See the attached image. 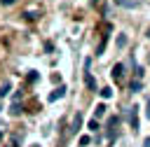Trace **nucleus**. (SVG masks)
Wrapping results in <instances>:
<instances>
[{"mask_svg":"<svg viewBox=\"0 0 150 147\" xmlns=\"http://www.w3.org/2000/svg\"><path fill=\"white\" fill-rule=\"evenodd\" d=\"M7 147H9V145H7Z\"/></svg>","mask_w":150,"mask_h":147,"instance_id":"6ab92c4d","label":"nucleus"},{"mask_svg":"<svg viewBox=\"0 0 150 147\" xmlns=\"http://www.w3.org/2000/svg\"><path fill=\"white\" fill-rule=\"evenodd\" d=\"M80 128H82V114L77 112V114L73 117V124H70V133H77Z\"/></svg>","mask_w":150,"mask_h":147,"instance_id":"7ed1b4c3","label":"nucleus"},{"mask_svg":"<svg viewBox=\"0 0 150 147\" xmlns=\"http://www.w3.org/2000/svg\"><path fill=\"white\" fill-rule=\"evenodd\" d=\"M2 5H14V0H0Z\"/></svg>","mask_w":150,"mask_h":147,"instance_id":"dca6fc26","label":"nucleus"},{"mask_svg":"<svg viewBox=\"0 0 150 147\" xmlns=\"http://www.w3.org/2000/svg\"><path fill=\"white\" fill-rule=\"evenodd\" d=\"M89 131H98V121H96V119L89 121Z\"/></svg>","mask_w":150,"mask_h":147,"instance_id":"4468645a","label":"nucleus"},{"mask_svg":"<svg viewBox=\"0 0 150 147\" xmlns=\"http://www.w3.org/2000/svg\"><path fill=\"white\" fill-rule=\"evenodd\" d=\"M98 93H101V98H110V96H112V89H110V86H105V89H101Z\"/></svg>","mask_w":150,"mask_h":147,"instance_id":"9d476101","label":"nucleus"},{"mask_svg":"<svg viewBox=\"0 0 150 147\" xmlns=\"http://www.w3.org/2000/svg\"><path fill=\"white\" fill-rule=\"evenodd\" d=\"M129 126H131L134 131L138 128V107H136V105L129 110Z\"/></svg>","mask_w":150,"mask_h":147,"instance_id":"f257e3e1","label":"nucleus"},{"mask_svg":"<svg viewBox=\"0 0 150 147\" xmlns=\"http://www.w3.org/2000/svg\"><path fill=\"white\" fill-rule=\"evenodd\" d=\"M89 142H91V140H89V135H82V138H80V145H82V147H84V145H89Z\"/></svg>","mask_w":150,"mask_h":147,"instance_id":"2eb2a0df","label":"nucleus"},{"mask_svg":"<svg viewBox=\"0 0 150 147\" xmlns=\"http://www.w3.org/2000/svg\"><path fill=\"white\" fill-rule=\"evenodd\" d=\"M148 117H150V100H148Z\"/></svg>","mask_w":150,"mask_h":147,"instance_id":"f3484780","label":"nucleus"},{"mask_svg":"<svg viewBox=\"0 0 150 147\" xmlns=\"http://www.w3.org/2000/svg\"><path fill=\"white\" fill-rule=\"evenodd\" d=\"M124 44H127V35H120L117 37V47H124Z\"/></svg>","mask_w":150,"mask_h":147,"instance_id":"ddd939ff","label":"nucleus"},{"mask_svg":"<svg viewBox=\"0 0 150 147\" xmlns=\"http://www.w3.org/2000/svg\"><path fill=\"white\" fill-rule=\"evenodd\" d=\"M9 91H12V82H5V84H0V98H5Z\"/></svg>","mask_w":150,"mask_h":147,"instance_id":"0eeeda50","label":"nucleus"},{"mask_svg":"<svg viewBox=\"0 0 150 147\" xmlns=\"http://www.w3.org/2000/svg\"><path fill=\"white\" fill-rule=\"evenodd\" d=\"M63 96H66V86L61 84L59 89H54V91L49 93V103H54V100H59V98H63Z\"/></svg>","mask_w":150,"mask_h":147,"instance_id":"f03ea898","label":"nucleus"},{"mask_svg":"<svg viewBox=\"0 0 150 147\" xmlns=\"http://www.w3.org/2000/svg\"><path fill=\"white\" fill-rule=\"evenodd\" d=\"M120 124V119L117 117H110L108 119V133H110V138H115V126Z\"/></svg>","mask_w":150,"mask_h":147,"instance_id":"20e7f679","label":"nucleus"},{"mask_svg":"<svg viewBox=\"0 0 150 147\" xmlns=\"http://www.w3.org/2000/svg\"><path fill=\"white\" fill-rule=\"evenodd\" d=\"M21 110H23V107H21V105H19V103H14V105H12V107H9V112H12V114H14V117H16V114H19V112H21Z\"/></svg>","mask_w":150,"mask_h":147,"instance_id":"f8f14e48","label":"nucleus"},{"mask_svg":"<svg viewBox=\"0 0 150 147\" xmlns=\"http://www.w3.org/2000/svg\"><path fill=\"white\" fill-rule=\"evenodd\" d=\"M129 89H131V91H141V79H134V82L129 84Z\"/></svg>","mask_w":150,"mask_h":147,"instance_id":"9b49d317","label":"nucleus"},{"mask_svg":"<svg viewBox=\"0 0 150 147\" xmlns=\"http://www.w3.org/2000/svg\"><path fill=\"white\" fill-rule=\"evenodd\" d=\"M122 70H124L122 63H117V65L112 68V77H115V82H122Z\"/></svg>","mask_w":150,"mask_h":147,"instance_id":"39448f33","label":"nucleus"},{"mask_svg":"<svg viewBox=\"0 0 150 147\" xmlns=\"http://www.w3.org/2000/svg\"><path fill=\"white\" fill-rule=\"evenodd\" d=\"M35 147H38V145H35Z\"/></svg>","mask_w":150,"mask_h":147,"instance_id":"412c9836","label":"nucleus"},{"mask_svg":"<svg viewBox=\"0 0 150 147\" xmlns=\"http://www.w3.org/2000/svg\"><path fill=\"white\" fill-rule=\"evenodd\" d=\"M84 84H87V86H89L91 91H96V79H94V77H91L89 72H84Z\"/></svg>","mask_w":150,"mask_h":147,"instance_id":"423d86ee","label":"nucleus"},{"mask_svg":"<svg viewBox=\"0 0 150 147\" xmlns=\"http://www.w3.org/2000/svg\"><path fill=\"white\" fill-rule=\"evenodd\" d=\"M145 35H148V37H150V28H148V33H145Z\"/></svg>","mask_w":150,"mask_h":147,"instance_id":"a211bd4d","label":"nucleus"},{"mask_svg":"<svg viewBox=\"0 0 150 147\" xmlns=\"http://www.w3.org/2000/svg\"><path fill=\"white\" fill-rule=\"evenodd\" d=\"M105 110H108V107H105L103 103H101V105H96V110H94V119H96V117H103V114H105Z\"/></svg>","mask_w":150,"mask_h":147,"instance_id":"6e6552de","label":"nucleus"},{"mask_svg":"<svg viewBox=\"0 0 150 147\" xmlns=\"http://www.w3.org/2000/svg\"><path fill=\"white\" fill-rule=\"evenodd\" d=\"M0 131H2V128H0Z\"/></svg>","mask_w":150,"mask_h":147,"instance_id":"aec40b11","label":"nucleus"},{"mask_svg":"<svg viewBox=\"0 0 150 147\" xmlns=\"http://www.w3.org/2000/svg\"><path fill=\"white\" fill-rule=\"evenodd\" d=\"M26 82H28V84L38 82V72H35V70H30V72H28V77H26Z\"/></svg>","mask_w":150,"mask_h":147,"instance_id":"1a4fd4ad","label":"nucleus"}]
</instances>
